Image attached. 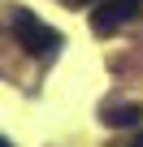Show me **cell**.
I'll return each mask as SVG.
<instances>
[{"label":"cell","mask_w":143,"mask_h":147,"mask_svg":"<svg viewBox=\"0 0 143 147\" xmlns=\"http://www.w3.org/2000/svg\"><path fill=\"white\" fill-rule=\"evenodd\" d=\"M13 39L30 56H52L61 48V30H52L48 22H39L30 9H13Z\"/></svg>","instance_id":"1"},{"label":"cell","mask_w":143,"mask_h":147,"mask_svg":"<svg viewBox=\"0 0 143 147\" xmlns=\"http://www.w3.org/2000/svg\"><path fill=\"white\" fill-rule=\"evenodd\" d=\"M139 9H143V0H100L96 13H91V30H96V35H113V30H121Z\"/></svg>","instance_id":"2"},{"label":"cell","mask_w":143,"mask_h":147,"mask_svg":"<svg viewBox=\"0 0 143 147\" xmlns=\"http://www.w3.org/2000/svg\"><path fill=\"white\" fill-rule=\"evenodd\" d=\"M139 117H143V108H139V104H121V108H108V113H104V125L126 130V125H139Z\"/></svg>","instance_id":"3"},{"label":"cell","mask_w":143,"mask_h":147,"mask_svg":"<svg viewBox=\"0 0 143 147\" xmlns=\"http://www.w3.org/2000/svg\"><path fill=\"white\" fill-rule=\"evenodd\" d=\"M130 147H143V134H134V143H130Z\"/></svg>","instance_id":"4"},{"label":"cell","mask_w":143,"mask_h":147,"mask_svg":"<svg viewBox=\"0 0 143 147\" xmlns=\"http://www.w3.org/2000/svg\"><path fill=\"white\" fill-rule=\"evenodd\" d=\"M0 147H13V143H9V138H5V134H0Z\"/></svg>","instance_id":"5"},{"label":"cell","mask_w":143,"mask_h":147,"mask_svg":"<svg viewBox=\"0 0 143 147\" xmlns=\"http://www.w3.org/2000/svg\"><path fill=\"white\" fill-rule=\"evenodd\" d=\"M69 5H91V0H69Z\"/></svg>","instance_id":"6"}]
</instances>
